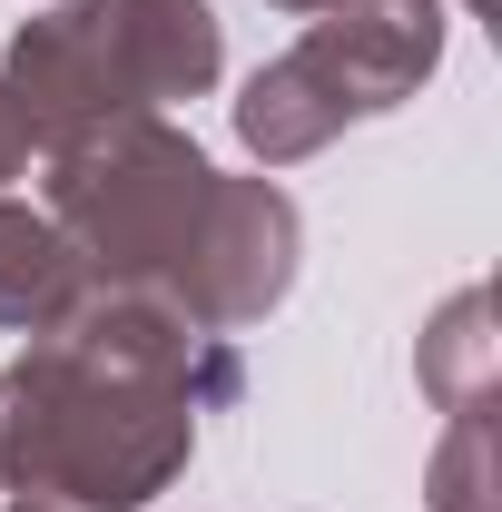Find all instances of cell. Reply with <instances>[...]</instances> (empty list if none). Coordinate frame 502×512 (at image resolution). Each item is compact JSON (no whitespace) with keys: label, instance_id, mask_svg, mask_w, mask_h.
<instances>
[{"label":"cell","instance_id":"cell-1","mask_svg":"<svg viewBox=\"0 0 502 512\" xmlns=\"http://www.w3.org/2000/svg\"><path fill=\"white\" fill-rule=\"evenodd\" d=\"M237 394L247 365L227 335L148 286H89L0 365V512H148Z\"/></svg>","mask_w":502,"mask_h":512},{"label":"cell","instance_id":"cell-2","mask_svg":"<svg viewBox=\"0 0 502 512\" xmlns=\"http://www.w3.org/2000/svg\"><path fill=\"white\" fill-rule=\"evenodd\" d=\"M227 69V30L207 0H60L20 20L0 89L30 148H60L99 119H138L168 99H207Z\"/></svg>","mask_w":502,"mask_h":512},{"label":"cell","instance_id":"cell-3","mask_svg":"<svg viewBox=\"0 0 502 512\" xmlns=\"http://www.w3.org/2000/svg\"><path fill=\"white\" fill-rule=\"evenodd\" d=\"M50 178H40V217L69 237V256L89 266V286H168L178 256L197 237V207H207V148L178 119L138 109V119H99L40 148Z\"/></svg>","mask_w":502,"mask_h":512},{"label":"cell","instance_id":"cell-4","mask_svg":"<svg viewBox=\"0 0 502 512\" xmlns=\"http://www.w3.org/2000/svg\"><path fill=\"white\" fill-rule=\"evenodd\" d=\"M443 69V0H325L296 50L237 89V138L256 168H296L355 119L404 109Z\"/></svg>","mask_w":502,"mask_h":512},{"label":"cell","instance_id":"cell-5","mask_svg":"<svg viewBox=\"0 0 502 512\" xmlns=\"http://www.w3.org/2000/svg\"><path fill=\"white\" fill-rule=\"evenodd\" d=\"M296 256H306V217H296V197L276 178H207L197 237L158 296L188 325H207V335H237V325H266L286 306Z\"/></svg>","mask_w":502,"mask_h":512},{"label":"cell","instance_id":"cell-6","mask_svg":"<svg viewBox=\"0 0 502 512\" xmlns=\"http://www.w3.org/2000/svg\"><path fill=\"white\" fill-rule=\"evenodd\" d=\"M79 296H89V266L69 256V237L40 207L0 197V325L10 335H50Z\"/></svg>","mask_w":502,"mask_h":512},{"label":"cell","instance_id":"cell-7","mask_svg":"<svg viewBox=\"0 0 502 512\" xmlns=\"http://www.w3.org/2000/svg\"><path fill=\"white\" fill-rule=\"evenodd\" d=\"M414 375L434 394L443 414H463V404H493V306H483V286H463L434 325H424V355H414Z\"/></svg>","mask_w":502,"mask_h":512},{"label":"cell","instance_id":"cell-8","mask_svg":"<svg viewBox=\"0 0 502 512\" xmlns=\"http://www.w3.org/2000/svg\"><path fill=\"white\" fill-rule=\"evenodd\" d=\"M424 512H493V404L443 414L434 473H424Z\"/></svg>","mask_w":502,"mask_h":512},{"label":"cell","instance_id":"cell-9","mask_svg":"<svg viewBox=\"0 0 502 512\" xmlns=\"http://www.w3.org/2000/svg\"><path fill=\"white\" fill-rule=\"evenodd\" d=\"M10 178H30V128L10 119V89H0V188Z\"/></svg>","mask_w":502,"mask_h":512},{"label":"cell","instance_id":"cell-10","mask_svg":"<svg viewBox=\"0 0 502 512\" xmlns=\"http://www.w3.org/2000/svg\"><path fill=\"white\" fill-rule=\"evenodd\" d=\"M276 10H296V20H315V10H325V0H276Z\"/></svg>","mask_w":502,"mask_h":512},{"label":"cell","instance_id":"cell-11","mask_svg":"<svg viewBox=\"0 0 502 512\" xmlns=\"http://www.w3.org/2000/svg\"><path fill=\"white\" fill-rule=\"evenodd\" d=\"M463 10H493V0H463Z\"/></svg>","mask_w":502,"mask_h":512}]
</instances>
